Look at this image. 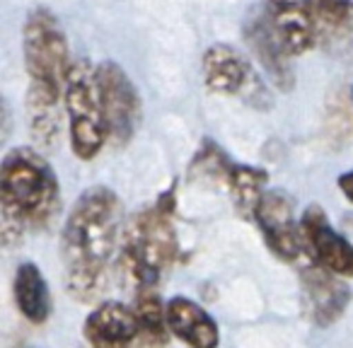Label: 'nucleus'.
Returning <instances> with one entry per match:
<instances>
[{
	"mask_svg": "<svg viewBox=\"0 0 353 348\" xmlns=\"http://www.w3.org/2000/svg\"><path fill=\"white\" fill-rule=\"evenodd\" d=\"M123 208L107 187H90L73 203L61 235L63 280L73 300L92 303L104 290Z\"/></svg>",
	"mask_w": 353,
	"mask_h": 348,
	"instance_id": "obj_1",
	"label": "nucleus"
},
{
	"mask_svg": "<svg viewBox=\"0 0 353 348\" xmlns=\"http://www.w3.org/2000/svg\"><path fill=\"white\" fill-rule=\"evenodd\" d=\"M61 208V187L34 147H12L0 165V240L6 249L22 242L27 227H46Z\"/></svg>",
	"mask_w": 353,
	"mask_h": 348,
	"instance_id": "obj_2",
	"label": "nucleus"
},
{
	"mask_svg": "<svg viewBox=\"0 0 353 348\" xmlns=\"http://www.w3.org/2000/svg\"><path fill=\"white\" fill-rule=\"evenodd\" d=\"M22 51H25V65L30 73L27 97L61 102L73 61L68 59V39L54 12L46 8L30 10L22 27Z\"/></svg>",
	"mask_w": 353,
	"mask_h": 348,
	"instance_id": "obj_3",
	"label": "nucleus"
},
{
	"mask_svg": "<svg viewBox=\"0 0 353 348\" xmlns=\"http://www.w3.org/2000/svg\"><path fill=\"white\" fill-rule=\"evenodd\" d=\"M170 208L160 201L155 208L138 213L123 237V266L138 288H155L160 274L176 259V232Z\"/></svg>",
	"mask_w": 353,
	"mask_h": 348,
	"instance_id": "obj_4",
	"label": "nucleus"
},
{
	"mask_svg": "<svg viewBox=\"0 0 353 348\" xmlns=\"http://www.w3.org/2000/svg\"><path fill=\"white\" fill-rule=\"evenodd\" d=\"M63 97L73 152L80 160H92L102 150L109 133L102 99H99L97 68L88 59H78L70 63Z\"/></svg>",
	"mask_w": 353,
	"mask_h": 348,
	"instance_id": "obj_5",
	"label": "nucleus"
},
{
	"mask_svg": "<svg viewBox=\"0 0 353 348\" xmlns=\"http://www.w3.org/2000/svg\"><path fill=\"white\" fill-rule=\"evenodd\" d=\"M203 83L208 92L237 97L254 109L274 107L269 85L261 80L256 68L250 63L247 56L228 44H213L203 54Z\"/></svg>",
	"mask_w": 353,
	"mask_h": 348,
	"instance_id": "obj_6",
	"label": "nucleus"
},
{
	"mask_svg": "<svg viewBox=\"0 0 353 348\" xmlns=\"http://www.w3.org/2000/svg\"><path fill=\"white\" fill-rule=\"evenodd\" d=\"M97 88L109 138L117 145H123L131 141L141 119V99H138L136 85L119 63L102 61L97 65Z\"/></svg>",
	"mask_w": 353,
	"mask_h": 348,
	"instance_id": "obj_7",
	"label": "nucleus"
},
{
	"mask_svg": "<svg viewBox=\"0 0 353 348\" xmlns=\"http://www.w3.org/2000/svg\"><path fill=\"white\" fill-rule=\"evenodd\" d=\"M254 218L264 232L266 245L276 256L295 261L305 252L300 223L295 221V203L283 189H271L261 194Z\"/></svg>",
	"mask_w": 353,
	"mask_h": 348,
	"instance_id": "obj_8",
	"label": "nucleus"
},
{
	"mask_svg": "<svg viewBox=\"0 0 353 348\" xmlns=\"http://www.w3.org/2000/svg\"><path fill=\"white\" fill-rule=\"evenodd\" d=\"M300 232H303L305 249L312 254L319 266L341 278H353V242L343 232H336L329 225L322 208H305L300 218Z\"/></svg>",
	"mask_w": 353,
	"mask_h": 348,
	"instance_id": "obj_9",
	"label": "nucleus"
},
{
	"mask_svg": "<svg viewBox=\"0 0 353 348\" xmlns=\"http://www.w3.org/2000/svg\"><path fill=\"white\" fill-rule=\"evenodd\" d=\"M300 280H303L305 298H307L310 305V317L314 319V324L329 327L346 312L348 303H351V288L343 283L341 276L332 274L329 269L314 261L307 269H303Z\"/></svg>",
	"mask_w": 353,
	"mask_h": 348,
	"instance_id": "obj_10",
	"label": "nucleus"
},
{
	"mask_svg": "<svg viewBox=\"0 0 353 348\" xmlns=\"http://www.w3.org/2000/svg\"><path fill=\"white\" fill-rule=\"evenodd\" d=\"M245 39L250 44V49L254 51L256 61L261 63L264 73L269 75V80L276 85L279 90L288 92L293 90V65H290V51L283 46V41L279 39L276 30L271 27L269 17L264 12L254 15L250 22L245 25Z\"/></svg>",
	"mask_w": 353,
	"mask_h": 348,
	"instance_id": "obj_11",
	"label": "nucleus"
},
{
	"mask_svg": "<svg viewBox=\"0 0 353 348\" xmlns=\"http://www.w3.org/2000/svg\"><path fill=\"white\" fill-rule=\"evenodd\" d=\"M264 15L293 56L305 54L317 41L310 0H264Z\"/></svg>",
	"mask_w": 353,
	"mask_h": 348,
	"instance_id": "obj_12",
	"label": "nucleus"
},
{
	"mask_svg": "<svg viewBox=\"0 0 353 348\" xmlns=\"http://www.w3.org/2000/svg\"><path fill=\"white\" fill-rule=\"evenodd\" d=\"M85 338L92 348H131L138 343L133 307L123 303H102L85 322Z\"/></svg>",
	"mask_w": 353,
	"mask_h": 348,
	"instance_id": "obj_13",
	"label": "nucleus"
},
{
	"mask_svg": "<svg viewBox=\"0 0 353 348\" xmlns=\"http://www.w3.org/2000/svg\"><path fill=\"white\" fill-rule=\"evenodd\" d=\"M167 324L189 348H218L221 341L216 319L189 298H172L167 303Z\"/></svg>",
	"mask_w": 353,
	"mask_h": 348,
	"instance_id": "obj_14",
	"label": "nucleus"
},
{
	"mask_svg": "<svg viewBox=\"0 0 353 348\" xmlns=\"http://www.w3.org/2000/svg\"><path fill=\"white\" fill-rule=\"evenodd\" d=\"M314 37L327 49H346L353 41V10L343 0H310Z\"/></svg>",
	"mask_w": 353,
	"mask_h": 348,
	"instance_id": "obj_15",
	"label": "nucleus"
},
{
	"mask_svg": "<svg viewBox=\"0 0 353 348\" xmlns=\"http://www.w3.org/2000/svg\"><path fill=\"white\" fill-rule=\"evenodd\" d=\"M15 303L22 317L32 324H44L51 314V293L46 278L41 276L39 266L32 261L20 264L15 274Z\"/></svg>",
	"mask_w": 353,
	"mask_h": 348,
	"instance_id": "obj_16",
	"label": "nucleus"
},
{
	"mask_svg": "<svg viewBox=\"0 0 353 348\" xmlns=\"http://www.w3.org/2000/svg\"><path fill=\"white\" fill-rule=\"evenodd\" d=\"M133 314L138 324V346L162 348L170 338L167 307H162L160 298L152 288H138L133 300Z\"/></svg>",
	"mask_w": 353,
	"mask_h": 348,
	"instance_id": "obj_17",
	"label": "nucleus"
},
{
	"mask_svg": "<svg viewBox=\"0 0 353 348\" xmlns=\"http://www.w3.org/2000/svg\"><path fill=\"white\" fill-rule=\"evenodd\" d=\"M223 174L228 177L232 198H235V206L240 208V213L242 216L254 218L256 206H259V198H261V194H264L266 172L256 170V167L230 165V162L225 160V165H223Z\"/></svg>",
	"mask_w": 353,
	"mask_h": 348,
	"instance_id": "obj_18",
	"label": "nucleus"
},
{
	"mask_svg": "<svg viewBox=\"0 0 353 348\" xmlns=\"http://www.w3.org/2000/svg\"><path fill=\"white\" fill-rule=\"evenodd\" d=\"M27 116L30 133L39 145L51 147L61 136V102L54 99L27 97Z\"/></svg>",
	"mask_w": 353,
	"mask_h": 348,
	"instance_id": "obj_19",
	"label": "nucleus"
},
{
	"mask_svg": "<svg viewBox=\"0 0 353 348\" xmlns=\"http://www.w3.org/2000/svg\"><path fill=\"white\" fill-rule=\"evenodd\" d=\"M339 189H341V194L348 198V201L353 203V170L351 172H343L341 177H339Z\"/></svg>",
	"mask_w": 353,
	"mask_h": 348,
	"instance_id": "obj_20",
	"label": "nucleus"
},
{
	"mask_svg": "<svg viewBox=\"0 0 353 348\" xmlns=\"http://www.w3.org/2000/svg\"><path fill=\"white\" fill-rule=\"evenodd\" d=\"M341 227H343V235H346L348 240L353 242V213H346V216H343Z\"/></svg>",
	"mask_w": 353,
	"mask_h": 348,
	"instance_id": "obj_21",
	"label": "nucleus"
},
{
	"mask_svg": "<svg viewBox=\"0 0 353 348\" xmlns=\"http://www.w3.org/2000/svg\"><path fill=\"white\" fill-rule=\"evenodd\" d=\"M343 3H346V6H348V8H351V10H353V0H343Z\"/></svg>",
	"mask_w": 353,
	"mask_h": 348,
	"instance_id": "obj_22",
	"label": "nucleus"
},
{
	"mask_svg": "<svg viewBox=\"0 0 353 348\" xmlns=\"http://www.w3.org/2000/svg\"><path fill=\"white\" fill-rule=\"evenodd\" d=\"M351 97H353V85H351Z\"/></svg>",
	"mask_w": 353,
	"mask_h": 348,
	"instance_id": "obj_23",
	"label": "nucleus"
}]
</instances>
